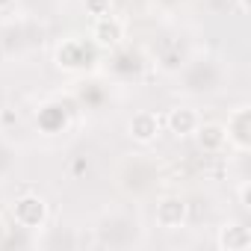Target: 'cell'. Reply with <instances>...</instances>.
Masks as SVG:
<instances>
[{
  "label": "cell",
  "instance_id": "obj_5",
  "mask_svg": "<svg viewBox=\"0 0 251 251\" xmlns=\"http://www.w3.org/2000/svg\"><path fill=\"white\" fill-rule=\"evenodd\" d=\"M160 127H163V118L151 109H139L133 112V118L127 121V136L139 145H151L157 136H160Z\"/></svg>",
  "mask_w": 251,
  "mask_h": 251
},
{
  "label": "cell",
  "instance_id": "obj_2",
  "mask_svg": "<svg viewBox=\"0 0 251 251\" xmlns=\"http://www.w3.org/2000/svg\"><path fill=\"white\" fill-rule=\"evenodd\" d=\"M48 201L42 195H21L15 204H12V222L21 227V230H42L48 225Z\"/></svg>",
  "mask_w": 251,
  "mask_h": 251
},
{
  "label": "cell",
  "instance_id": "obj_6",
  "mask_svg": "<svg viewBox=\"0 0 251 251\" xmlns=\"http://www.w3.org/2000/svg\"><path fill=\"white\" fill-rule=\"evenodd\" d=\"M154 219L163 230H177L186 225V201L177 198V195H166L157 201V210H154Z\"/></svg>",
  "mask_w": 251,
  "mask_h": 251
},
{
  "label": "cell",
  "instance_id": "obj_9",
  "mask_svg": "<svg viewBox=\"0 0 251 251\" xmlns=\"http://www.w3.org/2000/svg\"><path fill=\"white\" fill-rule=\"evenodd\" d=\"M198 139V148L207 151V154H219L227 148V133H225V124L219 121H201L198 124V130L192 133Z\"/></svg>",
  "mask_w": 251,
  "mask_h": 251
},
{
  "label": "cell",
  "instance_id": "obj_7",
  "mask_svg": "<svg viewBox=\"0 0 251 251\" xmlns=\"http://www.w3.org/2000/svg\"><path fill=\"white\" fill-rule=\"evenodd\" d=\"M198 124H201V115H198V109H192V106H175V109H169V115H166V127H169V133L177 136V139L192 136V133L198 130Z\"/></svg>",
  "mask_w": 251,
  "mask_h": 251
},
{
  "label": "cell",
  "instance_id": "obj_13",
  "mask_svg": "<svg viewBox=\"0 0 251 251\" xmlns=\"http://www.w3.org/2000/svg\"><path fill=\"white\" fill-rule=\"evenodd\" d=\"M239 12H242V15L248 12V0H239Z\"/></svg>",
  "mask_w": 251,
  "mask_h": 251
},
{
  "label": "cell",
  "instance_id": "obj_4",
  "mask_svg": "<svg viewBox=\"0 0 251 251\" xmlns=\"http://www.w3.org/2000/svg\"><path fill=\"white\" fill-rule=\"evenodd\" d=\"M225 133H227V145H233L236 151H248L251 148V109L248 106H236L225 124Z\"/></svg>",
  "mask_w": 251,
  "mask_h": 251
},
{
  "label": "cell",
  "instance_id": "obj_8",
  "mask_svg": "<svg viewBox=\"0 0 251 251\" xmlns=\"http://www.w3.org/2000/svg\"><path fill=\"white\" fill-rule=\"evenodd\" d=\"M216 245L222 251H248L251 248V230L245 225H239V222H225L219 227Z\"/></svg>",
  "mask_w": 251,
  "mask_h": 251
},
{
  "label": "cell",
  "instance_id": "obj_1",
  "mask_svg": "<svg viewBox=\"0 0 251 251\" xmlns=\"http://www.w3.org/2000/svg\"><path fill=\"white\" fill-rule=\"evenodd\" d=\"M124 33H127V21L112 15V12H103V15H95L92 30H89V42L100 50H115L124 42Z\"/></svg>",
  "mask_w": 251,
  "mask_h": 251
},
{
  "label": "cell",
  "instance_id": "obj_11",
  "mask_svg": "<svg viewBox=\"0 0 251 251\" xmlns=\"http://www.w3.org/2000/svg\"><path fill=\"white\" fill-rule=\"evenodd\" d=\"M239 204H242V210L251 207V204H248V180H242V186H239Z\"/></svg>",
  "mask_w": 251,
  "mask_h": 251
},
{
  "label": "cell",
  "instance_id": "obj_10",
  "mask_svg": "<svg viewBox=\"0 0 251 251\" xmlns=\"http://www.w3.org/2000/svg\"><path fill=\"white\" fill-rule=\"evenodd\" d=\"M86 6L92 15H103V12H109V0H86Z\"/></svg>",
  "mask_w": 251,
  "mask_h": 251
},
{
  "label": "cell",
  "instance_id": "obj_12",
  "mask_svg": "<svg viewBox=\"0 0 251 251\" xmlns=\"http://www.w3.org/2000/svg\"><path fill=\"white\" fill-rule=\"evenodd\" d=\"M9 6H15V0H0V12H6Z\"/></svg>",
  "mask_w": 251,
  "mask_h": 251
},
{
  "label": "cell",
  "instance_id": "obj_3",
  "mask_svg": "<svg viewBox=\"0 0 251 251\" xmlns=\"http://www.w3.org/2000/svg\"><path fill=\"white\" fill-rule=\"evenodd\" d=\"M95 62V45L86 39H68L56 50V65L65 71H80Z\"/></svg>",
  "mask_w": 251,
  "mask_h": 251
}]
</instances>
